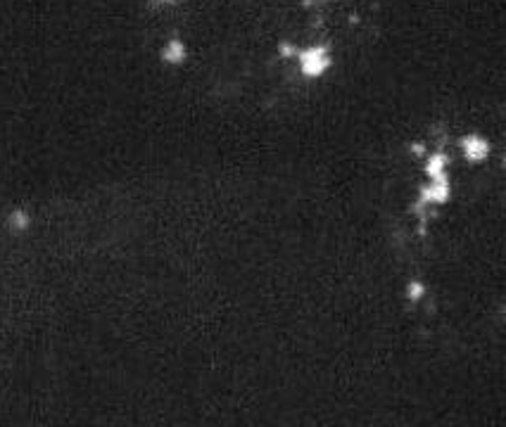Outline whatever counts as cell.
I'll return each mask as SVG.
<instances>
[{
  "label": "cell",
  "instance_id": "obj_1",
  "mask_svg": "<svg viewBox=\"0 0 506 427\" xmlns=\"http://www.w3.org/2000/svg\"><path fill=\"white\" fill-rule=\"evenodd\" d=\"M295 60H297V69H300V74L304 79H321L333 67L331 50L321 43L309 45V48H304V50H297Z\"/></svg>",
  "mask_w": 506,
  "mask_h": 427
},
{
  "label": "cell",
  "instance_id": "obj_2",
  "mask_svg": "<svg viewBox=\"0 0 506 427\" xmlns=\"http://www.w3.org/2000/svg\"><path fill=\"white\" fill-rule=\"evenodd\" d=\"M459 150H461L464 159L466 161H473V164H478V161L487 159L490 157V140L487 138H482L478 134H466L459 138Z\"/></svg>",
  "mask_w": 506,
  "mask_h": 427
},
{
  "label": "cell",
  "instance_id": "obj_3",
  "mask_svg": "<svg viewBox=\"0 0 506 427\" xmlns=\"http://www.w3.org/2000/svg\"><path fill=\"white\" fill-rule=\"evenodd\" d=\"M452 198V183L450 178H440V181H428L418 193V204L430 207V204H447Z\"/></svg>",
  "mask_w": 506,
  "mask_h": 427
},
{
  "label": "cell",
  "instance_id": "obj_4",
  "mask_svg": "<svg viewBox=\"0 0 506 427\" xmlns=\"http://www.w3.org/2000/svg\"><path fill=\"white\" fill-rule=\"evenodd\" d=\"M447 169H450V157H447V152H433L428 154V159H425V178L428 181H440V178H450L447 174Z\"/></svg>",
  "mask_w": 506,
  "mask_h": 427
},
{
  "label": "cell",
  "instance_id": "obj_5",
  "mask_svg": "<svg viewBox=\"0 0 506 427\" xmlns=\"http://www.w3.org/2000/svg\"><path fill=\"white\" fill-rule=\"evenodd\" d=\"M188 57V48L181 38H169V43L162 48V60L169 65H183Z\"/></svg>",
  "mask_w": 506,
  "mask_h": 427
},
{
  "label": "cell",
  "instance_id": "obj_6",
  "mask_svg": "<svg viewBox=\"0 0 506 427\" xmlns=\"http://www.w3.org/2000/svg\"><path fill=\"white\" fill-rule=\"evenodd\" d=\"M406 299L409 302H418V299H423V294H425V285L423 282H418V280H411V282H406Z\"/></svg>",
  "mask_w": 506,
  "mask_h": 427
},
{
  "label": "cell",
  "instance_id": "obj_7",
  "mask_svg": "<svg viewBox=\"0 0 506 427\" xmlns=\"http://www.w3.org/2000/svg\"><path fill=\"white\" fill-rule=\"evenodd\" d=\"M159 3H166V5H174V3H178V0H159Z\"/></svg>",
  "mask_w": 506,
  "mask_h": 427
}]
</instances>
